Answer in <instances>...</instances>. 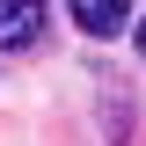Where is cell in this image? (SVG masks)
Instances as JSON below:
<instances>
[{
  "label": "cell",
  "instance_id": "cell-1",
  "mask_svg": "<svg viewBox=\"0 0 146 146\" xmlns=\"http://www.w3.org/2000/svg\"><path fill=\"white\" fill-rule=\"evenodd\" d=\"M44 36V0H0V51H22Z\"/></svg>",
  "mask_w": 146,
  "mask_h": 146
},
{
  "label": "cell",
  "instance_id": "cell-2",
  "mask_svg": "<svg viewBox=\"0 0 146 146\" xmlns=\"http://www.w3.org/2000/svg\"><path fill=\"white\" fill-rule=\"evenodd\" d=\"M66 7H73V22H80L88 36H117L131 22V0H66Z\"/></svg>",
  "mask_w": 146,
  "mask_h": 146
},
{
  "label": "cell",
  "instance_id": "cell-3",
  "mask_svg": "<svg viewBox=\"0 0 146 146\" xmlns=\"http://www.w3.org/2000/svg\"><path fill=\"white\" fill-rule=\"evenodd\" d=\"M139 58H146V22H139Z\"/></svg>",
  "mask_w": 146,
  "mask_h": 146
}]
</instances>
